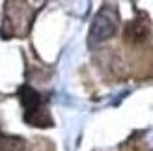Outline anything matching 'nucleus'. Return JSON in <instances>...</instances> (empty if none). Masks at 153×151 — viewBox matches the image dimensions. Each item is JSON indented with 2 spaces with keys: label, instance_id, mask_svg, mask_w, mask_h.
I'll list each match as a JSON object with an SVG mask.
<instances>
[{
  "label": "nucleus",
  "instance_id": "f03ea898",
  "mask_svg": "<svg viewBox=\"0 0 153 151\" xmlns=\"http://www.w3.org/2000/svg\"><path fill=\"white\" fill-rule=\"evenodd\" d=\"M21 101L26 108V121L28 123H34V125H39V127H49L51 125V119L45 112L43 104H41V95L36 92V90L25 86L21 90Z\"/></svg>",
  "mask_w": 153,
  "mask_h": 151
},
{
  "label": "nucleus",
  "instance_id": "f257e3e1",
  "mask_svg": "<svg viewBox=\"0 0 153 151\" xmlns=\"http://www.w3.org/2000/svg\"><path fill=\"white\" fill-rule=\"evenodd\" d=\"M118 28V13L112 7H103L101 11L97 13V17L94 19V24L90 28V36H88V43L90 47H95V45L106 41L108 37L114 36Z\"/></svg>",
  "mask_w": 153,
  "mask_h": 151
},
{
  "label": "nucleus",
  "instance_id": "7ed1b4c3",
  "mask_svg": "<svg viewBox=\"0 0 153 151\" xmlns=\"http://www.w3.org/2000/svg\"><path fill=\"white\" fill-rule=\"evenodd\" d=\"M149 37V22L134 19L125 26V39L131 43H142Z\"/></svg>",
  "mask_w": 153,
  "mask_h": 151
},
{
  "label": "nucleus",
  "instance_id": "20e7f679",
  "mask_svg": "<svg viewBox=\"0 0 153 151\" xmlns=\"http://www.w3.org/2000/svg\"><path fill=\"white\" fill-rule=\"evenodd\" d=\"M15 142L10 138H0V151H13Z\"/></svg>",
  "mask_w": 153,
  "mask_h": 151
}]
</instances>
